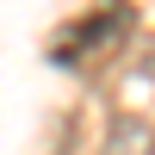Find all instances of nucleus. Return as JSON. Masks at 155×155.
<instances>
[{"label": "nucleus", "instance_id": "1", "mask_svg": "<svg viewBox=\"0 0 155 155\" xmlns=\"http://www.w3.org/2000/svg\"><path fill=\"white\" fill-rule=\"evenodd\" d=\"M130 31H137V6L130 0H99L93 12L68 19L56 37H50V62H56V68H93V62L118 56Z\"/></svg>", "mask_w": 155, "mask_h": 155}]
</instances>
